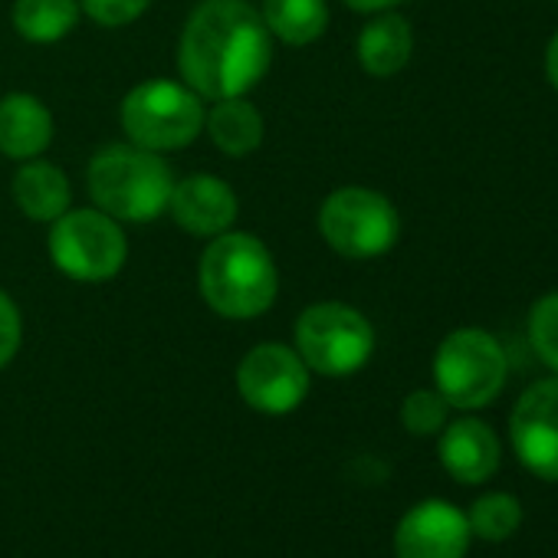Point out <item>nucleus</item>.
<instances>
[{
	"label": "nucleus",
	"instance_id": "4",
	"mask_svg": "<svg viewBox=\"0 0 558 558\" xmlns=\"http://www.w3.org/2000/svg\"><path fill=\"white\" fill-rule=\"evenodd\" d=\"M201 96L174 80H145L122 102V129L132 145L148 151H174L191 145L204 129Z\"/></svg>",
	"mask_w": 558,
	"mask_h": 558
},
{
	"label": "nucleus",
	"instance_id": "3",
	"mask_svg": "<svg viewBox=\"0 0 558 558\" xmlns=\"http://www.w3.org/2000/svg\"><path fill=\"white\" fill-rule=\"evenodd\" d=\"M86 181L96 207L129 223H151L168 210L174 187V174L158 151L138 145H106L96 151Z\"/></svg>",
	"mask_w": 558,
	"mask_h": 558
},
{
	"label": "nucleus",
	"instance_id": "13",
	"mask_svg": "<svg viewBox=\"0 0 558 558\" xmlns=\"http://www.w3.org/2000/svg\"><path fill=\"white\" fill-rule=\"evenodd\" d=\"M440 463L457 483H486L499 470V440L493 427L476 417H463L444 427Z\"/></svg>",
	"mask_w": 558,
	"mask_h": 558
},
{
	"label": "nucleus",
	"instance_id": "10",
	"mask_svg": "<svg viewBox=\"0 0 558 558\" xmlns=\"http://www.w3.org/2000/svg\"><path fill=\"white\" fill-rule=\"evenodd\" d=\"M509 437L529 473L558 483V378L522 391L509 417Z\"/></svg>",
	"mask_w": 558,
	"mask_h": 558
},
{
	"label": "nucleus",
	"instance_id": "5",
	"mask_svg": "<svg viewBox=\"0 0 558 558\" xmlns=\"http://www.w3.org/2000/svg\"><path fill=\"white\" fill-rule=\"evenodd\" d=\"M506 352L483 329L450 332L434 355V381L450 408H486L506 385Z\"/></svg>",
	"mask_w": 558,
	"mask_h": 558
},
{
	"label": "nucleus",
	"instance_id": "26",
	"mask_svg": "<svg viewBox=\"0 0 558 558\" xmlns=\"http://www.w3.org/2000/svg\"><path fill=\"white\" fill-rule=\"evenodd\" d=\"M545 76H548V83L558 89V34L551 37L548 53H545Z\"/></svg>",
	"mask_w": 558,
	"mask_h": 558
},
{
	"label": "nucleus",
	"instance_id": "15",
	"mask_svg": "<svg viewBox=\"0 0 558 558\" xmlns=\"http://www.w3.org/2000/svg\"><path fill=\"white\" fill-rule=\"evenodd\" d=\"M411 53H414V34L401 14L381 11V17H375L359 37V63L368 76L378 80L401 73Z\"/></svg>",
	"mask_w": 558,
	"mask_h": 558
},
{
	"label": "nucleus",
	"instance_id": "25",
	"mask_svg": "<svg viewBox=\"0 0 558 558\" xmlns=\"http://www.w3.org/2000/svg\"><path fill=\"white\" fill-rule=\"evenodd\" d=\"M352 11H362V14H381V11H391L401 0H345Z\"/></svg>",
	"mask_w": 558,
	"mask_h": 558
},
{
	"label": "nucleus",
	"instance_id": "14",
	"mask_svg": "<svg viewBox=\"0 0 558 558\" xmlns=\"http://www.w3.org/2000/svg\"><path fill=\"white\" fill-rule=\"evenodd\" d=\"M53 142V116L50 109L27 93H11L0 99V151L31 161Z\"/></svg>",
	"mask_w": 558,
	"mask_h": 558
},
{
	"label": "nucleus",
	"instance_id": "24",
	"mask_svg": "<svg viewBox=\"0 0 558 558\" xmlns=\"http://www.w3.org/2000/svg\"><path fill=\"white\" fill-rule=\"evenodd\" d=\"M21 336H24L21 313H17V306H14V300L8 293H0V368H4L17 355Z\"/></svg>",
	"mask_w": 558,
	"mask_h": 558
},
{
	"label": "nucleus",
	"instance_id": "8",
	"mask_svg": "<svg viewBox=\"0 0 558 558\" xmlns=\"http://www.w3.org/2000/svg\"><path fill=\"white\" fill-rule=\"evenodd\" d=\"M326 243L349 259H372L398 243L401 220L395 204L372 187H339L319 210Z\"/></svg>",
	"mask_w": 558,
	"mask_h": 558
},
{
	"label": "nucleus",
	"instance_id": "16",
	"mask_svg": "<svg viewBox=\"0 0 558 558\" xmlns=\"http://www.w3.org/2000/svg\"><path fill=\"white\" fill-rule=\"evenodd\" d=\"M14 201L17 207L40 223H53L57 217H63L70 210L73 191L66 174L50 165V161H27L17 174H14Z\"/></svg>",
	"mask_w": 558,
	"mask_h": 558
},
{
	"label": "nucleus",
	"instance_id": "9",
	"mask_svg": "<svg viewBox=\"0 0 558 558\" xmlns=\"http://www.w3.org/2000/svg\"><path fill=\"white\" fill-rule=\"evenodd\" d=\"M236 391L259 414H290L310 395V368L290 345L266 342L240 362Z\"/></svg>",
	"mask_w": 558,
	"mask_h": 558
},
{
	"label": "nucleus",
	"instance_id": "17",
	"mask_svg": "<svg viewBox=\"0 0 558 558\" xmlns=\"http://www.w3.org/2000/svg\"><path fill=\"white\" fill-rule=\"evenodd\" d=\"M204 129L223 155H250L263 142V116L243 96L217 99L204 116Z\"/></svg>",
	"mask_w": 558,
	"mask_h": 558
},
{
	"label": "nucleus",
	"instance_id": "11",
	"mask_svg": "<svg viewBox=\"0 0 558 558\" xmlns=\"http://www.w3.org/2000/svg\"><path fill=\"white\" fill-rule=\"evenodd\" d=\"M466 548L470 522L457 506L444 499H427L414 506L395 532L398 558H463Z\"/></svg>",
	"mask_w": 558,
	"mask_h": 558
},
{
	"label": "nucleus",
	"instance_id": "18",
	"mask_svg": "<svg viewBox=\"0 0 558 558\" xmlns=\"http://www.w3.org/2000/svg\"><path fill=\"white\" fill-rule=\"evenodd\" d=\"M269 37L290 47H306L319 40L329 27V4L326 0H263L259 11Z\"/></svg>",
	"mask_w": 558,
	"mask_h": 558
},
{
	"label": "nucleus",
	"instance_id": "19",
	"mask_svg": "<svg viewBox=\"0 0 558 558\" xmlns=\"http://www.w3.org/2000/svg\"><path fill=\"white\" fill-rule=\"evenodd\" d=\"M80 0H17L14 27L31 44H57L80 24Z\"/></svg>",
	"mask_w": 558,
	"mask_h": 558
},
{
	"label": "nucleus",
	"instance_id": "1",
	"mask_svg": "<svg viewBox=\"0 0 558 558\" xmlns=\"http://www.w3.org/2000/svg\"><path fill=\"white\" fill-rule=\"evenodd\" d=\"M272 37L243 0H204L178 44L181 83L201 99L246 96L269 70Z\"/></svg>",
	"mask_w": 558,
	"mask_h": 558
},
{
	"label": "nucleus",
	"instance_id": "22",
	"mask_svg": "<svg viewBox=\"0 0 558 558\" xmlns=\"http://www.w3.org/2000/svg\"><path fill=\"white\" fill-rule=\"evenodd\" d=\"M447 411L450 404L444 401L440 391H411L401 404V421L411 434L430 437L447 427Z\"/></svg>",
	"mask_w": 558,
	"mask_h": 558
},
{
	"label": "nucleus",
	"instance_id": "7",
	"mask_svg": "<svg viewBox=\"0 0 558 558\" xmlns=\"http://www.w3.org/2000/svg\"><path fill=\"white\" fill-rule=\"evenodd\" d=\"M129 256L125 233L116 217L96 210H66L50 227V259L80 283L112 279Z\"/></svg>",
	"mask_w": 558,
	"mask_h": 558
},
{
	"label": "nucleus",
	"instance_id": "12",
	"mask_svg": "<svg viewBox=\"0 0 558 558\" xmlns=\"http://www.w3.org/2000/svg\"><path fill=\"white\" fill-rule=\"evenodd\" d=\"M168 210L178 220V227H184L187 233L220 236L236 220L240 204L227 181L214 174H191L184 181H174Z\"/></svg>",
	"mask_w": 558,
	"mask_h": 558
},
{
	"label": "nucleus",
	"instance_id": "21",
	"mask_svg": "<svg viewBox=\"0 0 558 558\" xmlns=\"http://www.w3.org/2000/svg\"><path fill=\"white\" fill-rule=\"evenodd\" d=\"M529 342L535 355L558 372V293H548L529 310Z\"/></svg>",
	"mask_w": 558,
	"mask_h": 558
},
{
	"label": "nucleus",
	"instance_id": "20",
	"mask_svg": "<svg viewBox=\"0 0 558 558\" xmlns=\"http://www.w3.org/2000/svg\"><path fill=\"white\" fill-rule=\"evenodd\" d=\"M466 522L470 535H480L486 542H506L522 522V506L509 493H486L470 506Z\"/></svg>",
	"mask_w": 558,
	"mask_h": 558
},
{
	"label": "nucleus",
	"instance_id": "2",
	"mask_svg": "<svg viewBox=\"0 0 558 558\" xmlns=\"http://www.w3.org/2000/svg\"><path fill=\"white\" fill-rule=\"evenodd\" d=\"M204 303L223 319L263 316L279 290L272 253L253 233H220L207 243L197 269Z\"/></svg>",
	"mask_w": 558,
	"mask_h": 558
},
{
	"label": "nucleus",
	"instance_id": "6",
	"mask_svg": "<svg viewBox=\"0 0 558 558\" xmlns=\"http://www.w3.org/2000/svg\"><path fill=\"white\" fill-rule=\"evenodd\" d=\"M296 352L310 372L345 378L368 365L375 352V329L345 303H316L296 323Z\"/></svg>",
	"mask_w": 558,
	"mask_h": 558
},
{
	"label": "nucleus",
	"instance_id": "23",
	"mask_svg": "<svg viewBox=\"0 0 558 558\" xmlns=\"http://www.w3.org/2000/svg\"><path fill=\"white\" fill-rule=\"evenodd\" d=\"M151 0H80V8L99 27H125L148 11Z\"/></svg>",
	"mask_w": 558,
	"mask_h": 558
}]
</instances>
